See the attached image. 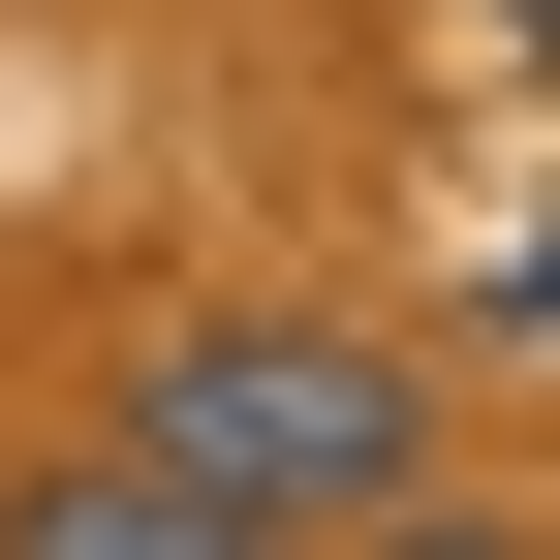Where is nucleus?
I'll return each mask as SVG.
<instances>
[{"instance_id":"obj_4","label":"nucleus","mask_w":560,"mask_h":560,"mask_svg":"<svg viewBox=\"0 0 560 560\" xmlns=\"http://www.w3.org/2000/svg\"><path fill=\"white\" fill-rule=\"evenodd\" d=\"M436 32H529V0H436Z\"/></svg>"},{"instance_id":"obj_1","label":"nucleus","mask_w":560,"mask_h":560,"mask_svg":"<svg viewBox=\"0 0 560 560\" xmlns=\"http://www.w3.org/2000/svg\"><path fill=\"white\" fill-rule=\"evenodd\" d=\"M125 467H156V499H219L249 560H312V529H405L436 374H405V342H342V312H187L156 374H125Z\"/></svg>"},{"instance_id":"obj_3","label":"nucleus","mask_w":560,"mask_h":560,"mask_svg":"<svg viewBox=\"0 0 560 560\" xmlns=\"http://www.w3.org/2000/svg\"><path fill=\"white\" fill-rule=\"evenodd\" d=\"M374 560H529V529H374Z\"/></svg>"},{"instance_id":"obj_2","label":"nucleus","mask_w":560,"mask_h":560,"mask_svg":"<svg viewBox=\"0 0 560 560\" xmlns=\"http://www.w3.org/2000/svg\"><path fill=\"white\" fill-rule=\"evenodd\" d=\"M0 560H249V529H219V499H156V467L94 436V467H32V499H0Z\"/></svg>"}]
</instances>
